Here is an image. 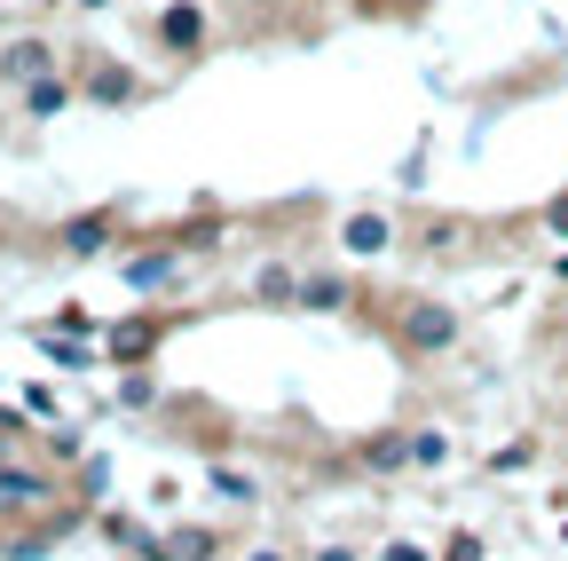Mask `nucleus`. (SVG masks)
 I'll use <instances>...</instances> for the list:
<instances>
[{"mask_svg": "<svg viewBox=\"0 0 568 561\" xmlns=\"http://www.w3.org/2000/svg\"><path fill=\"white\" fill-rule=\"evenodd\" d=\"M450 332H458V324H450L443 309H410V340H418V348H450Z\"/></svg>", "mask_w": 568, "mask_h": 561, "instance_id": "nucleus-1", "label": "nucleus"}, {"mask_svg": "<svg viewBox=\"0 0 568 561\" xmlns=\"http://www.w3.org/2000/svg\"><path fill=\"white\" fill-rule=\"evenodd\" d=\"M103 238H111V214H80V222H63V246H71V253H95Z\"/></svg>", "mask_w": 568, "mask_h": 561, "instance_id": "nucleus-2", "label": "nucleus"}, {"mask_svg": "<svg viewBox=\"0 0 568 561\" xmlns=\"http://www.w3.org/2000/svg\"><path fill=\"white\" fill-rule=\"evenodd\" d=\"M379 246H387V222L379 214H355L347 222V253H379Z\"/></svg>", "mask_w": 568, "mask_h": 561, "instance_id": "nucleus-3", "label": "nucleus"}, {"mask_svg": "<svg viewBox=\"0 0 568 561\" xmlns=\"http://www.w3.org/2000/svg\"><path fill=\"white\" fill-rule=\"evenodd\" d=\"M126 277H134V285H166V277H174V261H166V253H142Z\"/></svg>", "mask_w": 568, "mask_h": 561, "instance_id": "nucleus-4", "label": "nucleus"}, {"mask_svg": "<svg viewBox=\"0 0 568 561\" xmlns=\"http://www.w3.org/2000/svg\"><path fill=\"white\" fill-rule=\"evenodd\" d=\"M159 32H166L174 48H182V40H197V9H166V24H159Z\"/></svg>", "mask_w": 568, "mask_h": 561, "instance_id": "nucleus-5", "label": "nucleus"}, {"mask_svg": "<svg viewBox=\"0 0 568 561\" xmlns=\"http://www.w3.org/2000/svg\"><path fill=\"white\" fill-rule=\"evenodd\" d=\"M339 301H347L339 277H316V285H308V309H339Z\"/></svg>", "mask_w": 568, "mask_h": 561, "instance_id": "nucleus-6", "label": "nucleus"}, {"mask_svg": "<svg viewBox=\"0 0 568 561\" xmlns=\"http://www.w3.org/2000/svg\"><path fill=\"white\" fill-rule=\"evenodd\" d=\"M410 459H426V467H443V459H450V443H443V435H410Z\"/></svg>", "mask_w": 568, "mask_h": 561, "instance_id": "nucleus-7", "label": "nucleus"}, {"mask_svg": "<svg viewBox=\"0 0 568 561\" xmlns=\"http://www.w3.org/2000/svg\"><path fill=\"white\" fill-rule=\"evenodd\" d=\"M174 553H182V561H205V553H213V538H205V530H182V538H174Z\"/></svg>", "mask_w": 568, "mask_h": 561, "instance_id": "nucleus-8", "label": "nucleus"}, {"mask_svg": "<svg viewBox=\"0 0 568 561\" xmlns=\"http://www.w3.org/2000/svg\"><path fill=\"white\" fill-rule=\"evenodd\" d=\"M40 63H48L40 48H17V56H9V72H17V80H40Z\"/></svg>", "mask_w": 568, "mask_h": 561, "instance_id": "nucleus-9", "label": "nucleus"}, {"mask_svg": "<svg viewBox=\"0 0 568 561\" xmlns=\"http://www.w3.org/2000/svg\"><path fill=\"white\" fill-rule=\"evenodd\" d=\"M126 88H134V80H126V72H95V96H103V103H119V96H126Z\"/></svg>", "mask_w": 568, "mask_h": 561, "instance_id": "nucleus-10", "label": "nucleus"}, {"mask_svg": "<svg viewBox=\"0 0 568 561\" xmlns=\"http://www.w3.org/2000/svg\"><path fill=\"white\" fill-rule=\"evenodd\" d=\"M387 561H426V553L418 545H387Z\"/></svg>", "mask_w": 568, "mask_h": 561, "instance_id": "nucleus-11", "label": "nucleus"}, {"mask_svg": "<svg viewBox=\"0 0 568 561\" xmlns=\"http://www.w3.org/2000/svg\"><path fill=\"white\" fill-rule=\"evenodd\" d=\"M253 561H276V553H253Z\"/></svg>", "mask_w": 568, "mask_h": 561, "instance_id": "nucleus-12", "label": "nucleus"}]
</instances>
